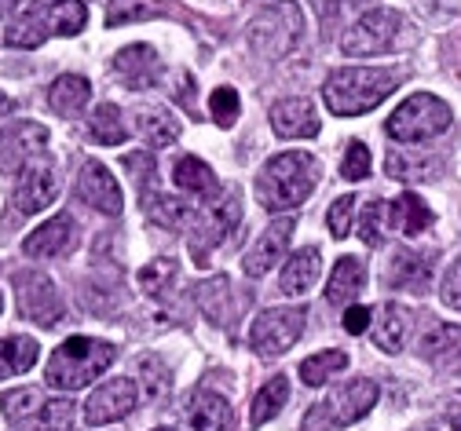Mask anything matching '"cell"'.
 <instances>
[{
    "label": "cell",
    "mask_w": 461,
    "mask_h": 431,
    "mask_svg": "<svg viewBox=\"0 0 461 431\" xmlns=\"http://www.w3.org/2000/svg\"><path fill=\"white\" fill-rule=\"evenodd\" d=\"M399 88L395 70H374V67H344L333 70L322 85L326 110L337 117H356L377 110L392 92Z\"/></svg>",
    "instance_id": "obj_1"
},
{
    "label": "cell",
    "mask_w": 461,
    "mask_h": 431,
    "mask_svg": "<svg viewBox=\"0 0 461 431\" xmlns=\"http://www.w3.org/2000/svg\"><path fill=\"white\" fill-rule=\"evenodd\" d=\"M315 183H319L315 157L304 150H290V154H278L264 165V172L257 175V194L267 212H290L301 202H308Z\"/></svg>",
    "instance_id": "obj_2"
},
{
    "label": "cell",
    "mask_w": 461,
    "mask_h": 431,
    "mask_svg": "<svg viewBox=\"0 0 461 431\" xmlns=\"http://www.w3.org/2000/svg\"><path fill=\"white\" fill-rule=\"evenodd\" d=\"M88 22L85 0H33L19 22L5 33L12 48H37L48 37H77Z\"/></svg>",
    "instance_id": "obj_3"
},
{
    "label": "cell",
    "mask_w": 461,
    "mask_h": 431,
    "mask_svg": "<svg viewBox=\"0 0 461 431\" xmlns=\"http://www.w3.org/2000/svg\"><path fill=\"white\" fill-rule=\"evenodd\" d=\"M113 344L92 340V337H70L48 362V384L59 391H77L92 384L103 369L113 362Z\"/></svg>",
    "instance_id": "obj_4"
},
{
    "label": "cell",
    "mask_w": 461,
    "mask_h": 431,
    "mask_svg": "<svg viewBox=\"0 0 461 431\" xmlns=\"http://www.w3.org/2000/svg\"><path fill=\"white\" fill-rule=\"evenodd\" d=\"M377 395H381V388L374 381H366V377L348 381L344 388L330 391L322 402L312 406V413L304 417L301 431H340V427H348V424L363 420L377 406Z\"/></svg>",
    "instance_id": "obj_5"
},
{
    "label": "cell",
    "mask_w": 461,
    "mask_h": 431,
    "mask_svg": "<svg viewBox=\"0 0 461 431\" xmlns=\"http://www.w3.org/2000/svg\"><path fill=\"white\" fill-rule=\"evenodd\" d=\"M447 129H450V106L429 92L411 95L384 121V132L395 143H429V139L443 136Z\"/></svg>",
    "instance_id": "obj_6"
},
{
    "label": "cell",
    "mask_w": 461,
    "mask_h": 431,
    "mask_svg": "<svg viewBox=\"0 0 461 431\" xmlns=\"http://www.w3.org/2000/svg\"><path fill=\"white\" fill-rule=\"evenodd\" d=\"M301 33H304V19H301V8L290 4V0H285V4L267 8L249 26L253 51L264 55V58H285L301 44Z\"/></svg>",
    "instance_id": "obj_7"
},
{
    "label": "cell",
    "mask_w": 461,
    "mask_h": 431,
    "mask_svg": "<svg viewBox=\"0 0 461 431\" xmlns=\"http://www.w3.org/2000/svg\"><path fill=\"white\" fill-rule=\"evenodd\" d=\"M239 220H242V191L230 187V191H223L220 202L209 205V212L194 223L191 238H187V249H191V256H194L198 267L209 264V253L216 249V245H220L230 230L239 227Z\"/></svg>",
    "instance_id": "obj_8"
},
{
    "label": "cell",
    "mask_w": 461,
    "mask_h": 431,
    "mask_svg": "<svg viewBox=\"0 0 461 431\" xmlns=\"http://www.w3.org/2000/svg\"><path fill=\"white\" fill-rule=\"evenodd\" d=\"M304 319L308 311L304 307H271V311H264L253 329H249V344L257 355L264 358H275V355H285L304 333Z\"/></svg>",
    "instance_id": "obj_9"
},
{
    "label": "cell",
    "mask_w": 461,
    "mask_h": 431,
    "mask_svg": "<svg viewBox=\"0 0 461 431\" xmlns=\"http://www.w3.org/2000/svg\"><path fill=\"white\" fill-rule=\"evenodd\" d=\"M15 289H19V311L23 319L44 326V329H55L59 319H67V303L55 289V282L41 271H23L15 274Z\"/></svg>",
    "instance_id": "obj_10"
},
{
    "label": "cell",
    "mask_w": 461,
    "mask_h": 431,
    "mask_svg": "<svg viewBox=\"0 0 461 431\" xmlns=\"http://www.w3.org/2000/svg\"><path fill=\"white\" fill-rule=\"evenodd\" d=\"M395 33H399V12L377 8V12H366L340 37V48H344V55H377L395 40Z\"/></svg>",
    "instance_id": "obj_11"
},
{
    "label": "cell",
    "mask_w": 461,
    "mask_h": 431,
    "mask_svg": "<svg viewBox=\"0 0 461 431\" xmlns=\"http://www.w3.org/2000/svg\"><path fill=\"white\" fill-rule=\"evenodd\" d=\"M48 129L33 121H19L0 132V172H23L37 154H44Z\"/></svg>",
    "instance_id": "obj_12"
},
{
    "label": "cell",
    "mask_w": 461,
    "mask_h": 431,
    "mask_svg": "<svg viewBox=\"0 0 461 431\" xmlns=\"http://www.w3.org/2000/svg\"><path fill=\"white\" fill-rule=\"evenodd\" d=\"M55 194H59V175H55V165L48 157L41 161H30L23 172H19V183H15V205L23 212H44Z\"/></svg>",
    "instance_id": "obj_13"
},
{
    "label": "cell",
    "mask_w": 461,
    "mask_h": 431,
    "mask_svg": "<svg viewBox=\"0 0 461 431\" xmlns=\"http://www.w3.org/2000/svg\"><path fill=\"white\" fill-rule=\"evenodd\" d=\"M77 249V223L59 212L51 216L44 227H37L26 241H23V253L33 260H51V256H70Z\"/></svg>",
    "instance_id": "obj_14"
},
{
    "label": "cell",
    "mask_w": 461,
    "mask_h": 431,
    "mask_svg": "<svg viewBox=\"0 0 461 431\" xmlns=\"http://www.w3.org/2000/svg\"><path fill=\"white\" fill-rule=\"evenodd\" d=\"M294 230H297V223L290 220V216H282V220H275L260 238H257V245L246 253V264H242V271L249 274V278H264L282 256H285V249H290V238H294Z\"/></svg>",
    "instance_id": "obj_15"
},
{
    "label": "cell",
    "mask_w": 461,
    "mask_h": 431,
    "mask_svg": "<svg viewBox=\"0 0 461 431\" xmlns=\"http://www.w3.org/2000/svg\"><path fill=\"white\" fill-rule=\"evenodd\" d=\"M77 194L106 216H122V187L99 161H85V168L77 175Z\"/></svg>",
    "instance_id": "obj_16"
},
{
    "label": "cell",
    "mask_w": 461,
    "mask_h": 431,
    "mask_svg": "<svg viewBox=\"0 0 461 431\" xmlns=\"http://www.w3.org/2000/svg\"><path fill=\"white\" fill-rule=\"evenodd\" d=\"M132 406H136V384L118 377V381H110V384L92 391V399L85 402V420L88 424H110V420L125 417Z\"/></svg>",
    "instance_id": "obj_17"
},
{
    "label": "cell",
    "mask_w": 461,
    "mask_h": 431,
    "mask_svg": "<svg viewBox=\"0 0 461 431\" xmlns=\"http://www.w3.org/2000/svg\"><path fill=\"white\" fill-rule=\"evenodd\" d=\"M271 129L282 139H308L319 136V113L308 99H278L271 106Z\"/></svg>",
    "instance_id": "obj_18"
},
{
    "label": "cell",
    "mask_w": 461,
    "mask_h": 431,
    "mask_svg": "<svg viewBox=\"0 0 461 431\" xmlns=\"http://www.w3.org/2000/svg\"><path fill=\"white\" fill-rule=\"evenodd\" d=\"M113 70L122 74V81L129 88H154L165 74L161 58L150 44H129L125 51H118V58H113Z\"/></svg>",
    "instance_id": "obj_19"
},
{
    "label": "cell",
    "mask_w": 461,
    "mask_h": 431,
    "mask_svg": "<svg viewBox=\"0 0 461 431\" xmlns=\"http://www.w3.org/2000/svg\"><path fill=\"white\" fill-rule=\"evenodd\" d=\"M384 282L402 292H425L432 285V256L429 253H407L399 249L384 271Z\"/></svg>",
    "instance_id": "obj_20"
},
{
    "label": "cell",
    "mask_w": 461,
    "mask_h": 431,
    "mask_svg": "<svg viewBox=\"0 0 461 431\" xmlns=\"http://www.w3.org/2000/svg\"><path fill=\"white\" fill-rule=\"evenodd\" d=\"M421 358L432 362L436 369L457 373L461 369V329L457 326H432L421 340Z\"/></svg>",
    "instance_id": "obj_21"
},
{
    "label": "cell",
    "mask_w": 461,
    "mask_h": 431,
    "mask_svg": "<svg viewBox=\"0 0 461 431\" xmlns=\"http://www.w3.org/2000/svg\"><path fill=\"white\" fill-rule=\"evenodd\" d=\"M187 424L194 431H227L235 424V409H230L227 399H220L216 391H198L187 406Z\"/></svg>",
    "instance_id": "obj_22"
},
{
    "label": "cell",
    "mask_w": 461,
    "mask_h": 431,
    "mask_svg": "<svg viewBox=\"0 0 461 431\" xmlns=\"http://www.w3.org/2000/svg\"><path fill=\"white\" fill-rule=\"evenodd\" d=\"M411 311L402 303H388L384 311L377 315V326H374V344L388 355H399L402 347H407V337H411Z\"/></svg>",
    "instance_id": "obj_23"
},
{
    "label": "cell",
    "mask_w": 461,
    "mask_h": 431,
    "mask_svg": "<svg viewBox=\"0 0 461 431\" xmlns=\"http://www.w3.org/2000/svg\"><path fill=\"white\" fill-rule=\"evenodd\" d=\"M363 285H366V264L356 260V256H340L337 267H333V274H330V282H326V300L337 303V307H344V303L356 300V292Z\"/></svg>",
    "instance_id": "obj_24"
},
{
    "label": "cell",
    "mask_w": 461,
    "mask_h": 431,
    "mask_svg": "<svg viewBox=\"0 0 461 431\" xmlns=\"http://www.w3.org/2000/svg\"><path fill=\"white\" fill-rule=\"evenodd\" d=\"M198 303L209 322L216 326H227L230 315H235V307H242V300H235V289H230L227 278H212L205 285H198Z\"/></svg>",
    "instance_id": "obj_25"
},
{
    "label": "cell",
    "mask_w": 461,
    "mask_h": 431,
    "mask_svg": "<svg viewBox=\"0 0 461 431\" xmlns=\"http://www.w3.org/2000/svg\"><path fill=\"white\" fill-rule=\"evenodd\" d=\"M172 179H176L180 191L198 194V198H216L220 194V183H216L212 168L202 157H180L176 168H172Z\"/></svg>",
    "instance_id": "obj_26"
},
{
    "label": "cell",
    "mask_w": 461,
    "mask_h": 431,
    "mask_svg": "<svg viewBox=\"0 0 461 431\" xmlns=\"http://www.w3.org/2000/svg\"><path fill=\"white\" fill-rule=\"evenodd\" d=\"M319 271H322L319 249H301L297 256H290V264H285V271H282V292L285 296H304L315 285Z\"/></svg>",
    "instance_id": "obj_27"
},
{
    "label": "cell",
    "mask_w": 461,
    "mask_h": 431,
    "mask_svg": "<svg viewBox=\"0 0 461 431\" xmlns=\"http://www.w3.org/2000/svg\"><path fill=\"white\" fill-rule=\"evenodd\" d=\"M432 209L418 198V194H402V198H395L392 202V227L399 230V234H407V238H418L421 230H429L432 227Z\"/></svg>",
    "instance_id": "obj_28"
},
{
    "label": "cell",
    "mask_w": 461,
    "mask_h": 431,
    "mask_svg": "<svg viewBox=\"0 0 461 431\" xmlns=\"http://www.w3.org/2000/svg\"><path fill=\"white\" fill-rule=\"evenodd\" d=\"M37 355H41V344L33 337H8V340H0V381L33 369Z\"/></svg>",
    "instance_id": "obj_29"
},
{
    "label": "cell",
    "mask_w": 461,
    "mask_h": 431,
    "mask_svg": "<svg viewBox=\"0 0 461 431\" xmlns=\"http://www.w3.org/2000/svg\"><path fill=\"white\" fill-rule=\"evenodd\" d=\"M88 95H92V85H88L85 77H77V74H63L59 81L51 85L48 103H51V110H55V113L70 117V113H77V110H85Z\"/></svg>",
    "instance_id": "obj_30"
},
{
    "label": "cell",
    "mask_w": 461,
    "mask_h": 431,
    "mask_svg": "<svg viewBox=\"0 0 461 431\" xmlns=\"http://www.w3.org/2000/svg\"><path fill=\"white\" fill-rule=\"evenodd\" d=\"M88 132H92V139H95L99 147H118V143L129 139V129H125V121H122V110L113 106V103H103V106L92 113Z\"/></svg>",
    "instance_id": "obj_31"
},
{
    "label": "cell",
    "mask_w": 461,
    "mask_h": 431,
    "mask_svg": "<svg viewBox=\"0 0 461 431\" xmlns=\"http://www.w3.org/2000/svg\"><path fill=\"white\" fill-rule=\"evenodd\" d=\"M140 132H143V139L150 143V147H172V143H176L180 139V121L176 117H172L168 110H143L140 113Z\"/></svg>",
    "instance_id": "obj_32"
},
{
    "label": "cell",
    "mask_w": 461,
    "mask_h": 431,
    "mask_svg": "<svg viewBox=\"0 0 461 431\" xmlns=\"http://www.w3.org/2000/svg\"><path fill=\"white\" fill-rule=\"evenodd\" d=\"M285 399H290V381H285V377H271V381L257 391V399H253V413H249L253 427H260V424H267L271 417H278V409L285 406Z\"/></svg>",
    "instance_id": "obj_33"
},
{
    "label": "cell",
    "mask_w": 461,
    "mask_h": 431,
    "mask_svg": "<svg viewBox=\"0 0 461 431\" xmlns=\"http://www.w3.org/2000/svg\"><path fill=\"white\" fill-rule=\"evenodd\" d=\"M344 365H348V355H344V351H319V355H312V358L301 362V381H304L308 388H319V384H326L333 373H340Z\"/></svg>",
    "instance_id": "obj_34"
},
{
    "label": "cell",
    "mask_w": 461,
    "mask_h": 431,
    "mask_svg": "<svg viewBox=\"0 0 461 431\" xmlns=\"http://www.w3.org/2000/svg\"><path fill=\"white\" fill-rule=\"evenodd\" d=\"M147 216H150V223H158L165 230H176V227H184L191 209L172 194H147Z\"/></svg>",
    "instance_id": "obj_35"
},
{
    "label": "cell",
    "mask_w": 461,
    "mask_h": 431,
    "mask_svg": "<svg viewBox=\"0 0 461 431\" xmlns=\"http://www.w3.org/2000/svg\"><path fill=\"white\" fill-rule=\"evenodd\" d=\"M180 278V264L176 260H150L143 271H140V289L147 296H165Z\"/></svg>",
    "instance_id": "obj_36"
},
{
    "label": "cell",
    "mask_w": 461,
    "mask_h": 431,
    "mask_svg": "<svg viewBox=\"0 0 461 431\" xmlns=\"http://www.w3.org/2000/svg\"><path fill=\"white\" fill-rule=\"evenodd\" d=\"M0 409H5L8 420L23 424L26 417H33V413L44 409V399H41L37 388H15V391H5V395H0Z\"/></svg>",
    "instance_id": "obj_37"
},
{
    "label": "cell",
    "mask_w": 461,
    "mask_h": 431,
    "mask_svg": "<svg viewBox=\"0 0 461 431\" xmlns=\"http://www.w3.org/2000/svg\"><path fill=\"white\" fill-rule=\"evenodd\" d=\"M392 223V205L384 202H370L359 216V238L370 245V249H377V245L384 241V227Z\"/></svg>",
    "instance_id": "obj_38"
},
{
    "label": "cell",
    "mask_w": 461,
    "mask_h": 431,
    "mask_svg": "<svg viewBox=\"0 0 461 431\" xmlns=\"http://www.w3.org/2000/svg\"><path fill=\"white\" fill-rule=\"evenodd\" d=\"M388 175L395 179H436V168H439V157H402V154H392L388 161Z\"/></svg>",
    "instance_id": "obj_39"
},
{
    "label": "cell",
    "mask_w": 461,
    "mask_h": 431,
    "mask_svg": "<svg viewBox=\"0 0 461 431\" xmlns=\"http://www.w3.org/2000/svg\"><path fill=\"white\" fill-rule=\"evenodd\" d=\"M150 15H161V8L150 4V0H110V8H106V26H125V22L150 19Z\"/></svg>",
    "instance_id": "obj_40"
},
{
    "label": "cell",
    "mask_w": 461,
    "mask_h": 431,
    "mask_svg": "<svg viewBox=\"0 0 461 431\" xmlns=\"http://www.w3.org/2000/svg\"><path fill=\"white\" fill-rule=\"evenodd\" d=\"M239 110H242V103H239V92L235 88H216L212 95H209V113H212V121L220 129H230L239 121Z\"/></svg>",
    "instance_id": "obj_41"
},
{
    "label": "cell",
    "mask_w": 461,
    "mask_h": 431,
    "mask_svg": "<svg viewBox=\"0 0 461 431\" xmlns=\"http://www.w3.org/2000/svg\"><path fill=\"white\" fill-rule=\"evenodd\" d=\"M356 202H359V198L344 194V198H337V202L330 205L326 227H330L333 238H348V234H352V227H356Z\"/></svg>",
    "instance_id": "obj_42"
},
{
    "label": "cell",
    "mask_w": 461,
    "mask_h": 431,
    "mask_svg": "<svg viewBox=\"0 0 461 431\" xmlns=\"http://www.w3.org/2000/svg\"><path fill=\"white\" fill-rule=\"evenodd\" d=\"M41 420L48 424V431H70V427H74V402H67V399L44 402Z\"/></svg>",
    "instance_id": "obj_43"
},
{
    "label": "cell",
    "mask_w": 461,
    "mask_h": 431,
    "mask_svg": "<svg viewBox=\"0 0 461 431\" xmlns=\"http://www.w3.org/2000/svg\"><path fill=\"white\" fill-rule=\"evenodd\" d=\"M340 175H344V179H366V175H370V150H366L363 143H352L348 150H344Z\"/></svg>",
    "instance_id": "obj_44"
},
{
    "label": "cell",
    "mask_w": 461,
    "mask_h": 431,
    "mask_svg": "<svg viewBox=\"0 0 461 431\" xmlns=\"http://www.w3.org/2000/svg\"><path fill=\"white\" fill-rule=\"evenodd\" d=\"M439 296H443V303H447V307H454V311H461V260H454V264L447 267Z\"/></svg>",
    "instance_id": "obj_45"
},
{
    "label": "cell",
    "mask_w": 461,
    "mask_h": 431,
    "mask_svg": "<svg viewBox=\"0 0 461 431\" xmlns=\"http://www.w3.org/2000/svg\"><path fill=\"white\" fill-rule=\"evenodd\" d=\"M366 329H370V307H348V311H344V333L359 337Z\"/></svg>",
    "instance_id": "obj_46"
},
{
    "label": "cell",
    "mask_w": 461,
    "mask_h": 431,
    "mask_svg": "<svg viewBox=\"0 0 461 431\" xmlns=\"http://www.w3.org/2000/svg\"><path fill=\"white\" fill-rule=\"evenodd\" d=\"M8 110H12V99H8V95H5V92H0V117H5V113H8Z\"/></svg>",
    "instance_id": "obj_47"
},
{
    "label": "cell",
    "mask_w": 461,
    "mask_h": 431,
    "mask_svg": "<svg viewBox=\"0 0 461 431\" xmlns=\"http://www.w3.org/2000/svg\"><path fill=\"white\" fill-rule=\"evenodd\" d=\"M12 8H15V0H0V19H5Z\"/></svg>",
    "instance_id": "obj_48"
},
{
    "label": "cell",
    "mask_w": 461,
    "mask_h": 431,
    "mask_svg": "<svg viewBox=\"0 0 461 431\" xmlns=\"http://www.w3.org/2000/svg\"><path fill=\"white\" fill-rule=\"evenodd\" d=\"M450 427H454V431H461V413H454V417H450Z\"/></svg>",
    "instance_id": "obj_49"
},
{
    "label": "cell",
    "mask_w": 461,
    "mask_h": 431,
    "mask_svg": "<svg viewBox=\"0 0 461 431\" xmlns=\"http://www.w3.org/2000/svg\"><path fill=\"white\" fill-rule=\"evenodd\" d=\"M154 431H172V427H154Z\"/></svg>",
    "instance_id": "obj_50"
},
{
    "label": "cell",
    "mask_w": 461,
    "mask_h": 431,
    "mask_svg": "<svg viewBox=\"0 0 461 431\" xmlns=\"http://www.w3.org/2000/svg\"><path fill=\"white\" fill-rule=\"evenodd\" d=\"M0 307H5V296H0Z\"/></svg>",
    "instance_id": "obj_51"
}]
</instances>
